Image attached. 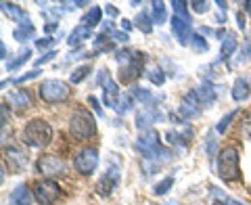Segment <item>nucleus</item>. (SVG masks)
<instances>
[{"mask_svg":"<svg viewBox=\"0 0 251 205\" xmlns=\"http://www.w3.org/2000/svg\"><path fill=\"white\" fill-rule=\"evenodd\" d=\"M52 140V128L44 120H31L23 130V143L31 149H42Z\"/></svg>","mask_w":251,"mask_h":205,"instance_id":"1","label":"nucleus"},{"mask_svg":"<svg viewBox=\"0 0 251 205\" xmlns=\"http://www.w3.org/2000/svg\"><path fill=\"white\" fill-rule=\"evenodd\" d=\"M218 174L226 182H234V180L241 178L239 151L234 147H226L218 153Z\"/></svg>","mask_w":251,"mask_h":205,"instance_id":"2","label":"nucleus"},{"mask_svg":"<svg viewBox=\"0 0 251 205\" xmlns=\"http://www.w3.org/2000/svg\"><path fill=\"white\" fill-rule=\"evenodd\" d=\"M126 65H122L120 69V80L124 84H130L132 80L143 74V63H145V54H140L136 51H120L117 52V61H124Z\"/></svg>","mask_w":251,"mask_h":205,"instance_id":"3","label":"nucleus"},{"mask_svg":"<svg viewBox=\"0 0 251 205\" xmlns=\"http://www.w3.org/2000/svg\"><path fill=\"white\" fill-rule=\"evenodd\" d=\"M69 132L75 140H88L97 132V122L86 109H77L72 115V122H69Z\"/></svg>","mask_w":251,"mask_h":205,"instance_id":"4","label":"nucleus"},{"mask_svg":"<svg viewBox=\"0 0 251 205\" xmlns=\"http://www.w3.org/2000/svg\"><path fill=\"white\" fill-rule=\"evenodd\" d=\"M38 94H40V99L46 102H63L69 99L72 90L61 80H44L40 84V88H38Z\"/></svg>","mask_w":251,"mask_h":205,"instance_id":"5","label":"nucleus"},{"mask_svg":"<svg viewBox=\"0 0 251 205\" xmlns=\"http://www.w3.org/2000/svg\"><path fill=\"white\" fill-rule=\"evenodd\" d=\"M97 165H99V151L94 147H84L74 157V168L82 176H90L97 170Z\"/></svg>","mask_w":251,"mask_h":205,"instance_id":"6","label":"nucleus"},{"mask_svg":"<svg viewBox=\"0 0 251 205\" xmlns=\"http://www.w3.org/2000/svg\"><path fill=\"white\" fill-rule=\"evenodd\" d=\"M59 193H61V188L54 180H38L34 184V197L40 205H52L57 201Z\"/></svg>","mask_w":251,"mask_h":205,"instance_id":"7","label":"nucleus"},{"mask_svg":"<svg viewBox=\"0 0 251 205\" xmlns=\"http://www.w3.org/2000/svg\"><path fill=\"white\" fill-rule=\"evenodd\" d=\"M38 172L42 176H49V178H57V176H65L67 172V165L65 161L57 155H44L38 159Z\"/></svg>","mask_w":251,"mask_h":205,"instance_id":"8","label":"nucleus"},{"mask_svg":"<svg viewBox=\"0 0 251 205\" xmlns=\"http://www.w3.org/2000/svg\"><path fill=\"white\" fill-rule=\"evenodd\" d=\"M136 149H138L140 153H143L145 159H149V157H153V155L161 149L159 134H157L155 130H145V132L138 136V140H136Z\"/></svg>","mask_w":251,"mask_h":205,"instance_id":"9","label":"nucleus"},{"mask_svg":"<svg viewBox=\"0 0 251 205\" xmlns=\"http://www.w3.org/2000/svg\"><path fill=\"white\" fill-rule=\"evenodd\" d=\"M172 31H174V36H176V40L182 44V46H186L188 42L193 40V26L188 21H184V19H180V17H172Z\"/></svg>","mask_w":251,"mask_h":205,"instance_id":"10","label":"nucleus"},{"mask_svg":"<svg viewBox=\"0 0 251 205\" xmlns=\"http://www.w3.org/2000/svg\"><path fill=\"white\" fill-rule=\"evenodd\" d=\"M117 182H120V170H117V165H113V168H107L105 172V176L99 180V184H97V191L99 195H111L113 193V188L117 186Z\"/></svg>","mask_w":251,"mask_h":205,"instance_id":"11","label":"nucleus"},{"mask_svg":"<svg viewBox=\"0 0 251 205\" xmlns=\"http://www.w3.org/2000/svg\"><path fill=\"white\" fill-rule=\"evenodd\" d=\"M180 113H182L184 120H191V117H199L201 115V102L197 99V94H195V90L184 94L182 102H180Z\"/></svg>","mask_w":251,"mask_h":205,"instance_id":"12","label":"nucleus"},{"mask_svg":"<svg viewBox=\"0 0 251 205\" xmlns=\"http://www.w3.org/2000/svg\"><path fill=\"white\" fill-rule=\"evenodd\" d=\"M4 157H6V161H9V168L13 172H23V170L27 168V157L17 147H9V149L4 147Z\"/></svg>","mask_w":251,"mask_h":205,"instance_id":"13","label":"nucleus"},{"mask_svg":"<svg viewBox=\"0 0 251 205\" xmlns=\"http://www.w3.org/2000/svg\"><path fill=\"white\" fill-rule=\"evenodd\" d=\"M34 203V191H29L27 184L15 186V191L9 195V205H31Z\"/></svg>","mask_w":251,"mask_h":205,"instance_id":"14","label":"nucleus"},{"mask_svg":"<svg viewBox=\"0 0 251 205\" xmlns=\"http://www.w3.org/2000/svg\"><path fill=\"white\" fill-rule=\"evenodd\" d=\"M0 6H2V13H4L9 19H13L15 23H19V26H23V23H29L27 15H25V11H23L21 6L13 4V2H2Z\"/></svg>","mask_w":251,"mask_h":205,"instance_id":"15","label":"nucleus"},{"mask_svg":"<svg viewBox=\"0 0 251 205\" xmlns=\"http://www.w3.org/2000/svg\"><path fill=\"white\" fill-rule=\"evenodd\" d=\"M105 84V105L111 107V109H117V105H120V90H117V84L111 80V77H107V80L103 82Z\"/></svg>","mask_w":251,"mask_h":205,"instance_id":"16","label":"nucleus"},{"mask_svg":"<svg viewBox=\"0 0 251 205\" xmlns=\"http://www.w3.org/2000/svg\"><path fill=\"white\" fill-rule=\"evenodd\" d=\"M9 102L15 109H29L31 107V94L27 90H13L9 94Z\"/></svg>","mask_w":251,"mask_h":205,"instance_id":"17","label":"nucleus"},{"mask_svg":"<svg viewBox=\"0 0 251 205\" xmlns=\"http://www.w3.org/2000/svg\"><path fill=\"white\" fill-rule=\"evenodd\" d=\"M249 94H251L249 82L245 80V77H237L234 84H232V99L237 101V102H243V101L249 99Z\"/></svg>","mask_w":251,"mask_h":205,"instance_id":"18","label":"nucleus"},{"mask_svg":"<svg viewBox=\"0 0 251 205\" xmlns=\"http://www.w3.org/2000/svg\"><path fill=\"white\" fill-rule=\"evenodd\" d=\"M157 120H161V113L157 109H143L138 115H136V126L138 128H149L151 124H155Z\"/></svg>","mask_w":251,"mask_h":205,"instance_id":"19","label":"nucleus"},{"mask_svg":"<svg viewBox=\"0 0 251 205\" xmlns=\"http://www.w3.org/2000/svg\"><path fill=\"white\" fill-rule=\"evenodd\" d=\"M90 36H92V29L84 27V26H77V27L72 31V34H69L67 44H69V46H80L84 40H88Z\"/></svg>","mask_w":251,"mask_h":205,"instance_id":"20","label":"nucleus"},{"mask_svg":"<svg viewBox=\"0 0 251 205\" xmlns=\"http://www.w3.org/2000/svg\"><path fill=\"white\" fill-rule=\"evenodd\" d=\"M195 94H197V99L201 105H211V102L216 101V90H214V86L211 84H201L197 90H195Z\"/></svg>","mask_w":251,"mask_h":205,"instance_id":"21","label":"nucleus"},{"mask_svg":"<svg viewBox=\"0 0 251 205\" xmlns=\"http://www.w3.org/2000/svg\"><path fill=\"white\" fill-rule=\"evenodd\" d=\"M166 136L170 138L172 145H186L188 140L193 138V130H191V128H184V132H178V130L174 132V130H170Z\"/></svg>","mask_w":251,"mask_h":205,"instance_id":"22","label":"nucleus"},{"mask_svg":"<svg viewBox=\"0 0 251 205\" xmlns=\"http://www.w3.org/2000/svg\"><path fill=\"white\" fill-rule=\"evenodd\" d=\"M100 15H103V13H100L99 6H92V9H90V11H88V13H86L84 17H82V21H80V23H82L84 27L92 29V27H97L99 23H100Z\"/></svg>","mask_w":251,"mask_h":205,"instance_id":"23","label":"nucleus"},{"mask_svg":"<svg viewBox=\"0 0 251 205\" xmlns=\"http://www.w3.org/2000/svg\"><path fill=\"white\" fill-rule=\"evenodd\" d=\"M34 34H36L34 26H31V23H23V26H19L13 31V38L17 42H25V40H29V38H34Z\"/></svg>","mask_w":251,"mask_h":205,"instance_id":"24","label":"nucleus"},{"mask_svg":"<svg viewBox=\"0 0 251 205\" xmlns=\"http://www.w3.org/2000/svg\"><path fill=\"white\" fill-rule=\"evenodd\" d=\"M172 6H174V15H176V17L184 19V21H188V23H193L191 15H188V4L184 2V0H174V2H172Z\"/></svg>","mask_w":251,"mask_h":205,"instance_id":"25","label":"nucleus"},{"mask_svg":"<svg viewBox=\"0 0 251 205\" xmlns=\"http://www.w3.org/2000/svg\"><path fill=\"white\" fill-rule=\"evenodd\" d=\"M136 27L143 31V34H151V31H153V19H149V15L143 11L136 17Z\"/></svg>","mask_w":251,"mask_h":205,"instance_id":"26","label":"nucleus"},{"mask_svg":"<svg viewBox=\"0 0 251 205\" xmlns=\"http://www.w3.org/2000/svg\"><path fill=\"white\" fill-rule=\"evenodd\" d=\"M151 6H153V23H159L161 26L166 21V4L155 0V2H151Z\"/></svg>","mask_w":251,"mask_h":205,"instance_id":"27","label":"nucleus"},{"mask_svg":"<svg viewBox=\"0 0 251 205\" xmlns=\"http://www.w3.org/2000/svg\"><path fill=\"white\" fill-rule=\"evenodd\" d=\"M90 72H92V67H90V65H82V67L74 69V74L69 76V80H72L74 84H80V82H84V80H86V76H88Z\"/></svg>","mask_w":251,"mask_h":205,"instance_id":"28","label":"nucleus"},{"mask_svg":"<svg viewBox=\"0 0 251 205\" xmlns=\"http://www.w3.org/2000/svg\"><path fill=\"white\" fill-rule=\"evenodd\" d=\"M237 51V40L232 36H228L226 40L222 42V57H230V54Z\"/></svg>","mask_w":251,"mask_h":205,"instance_id":"29","label":"nucleus"},{"mask_svg":"<svg viewBox=\"0 0 251 205\" xmlns=\"http://www.w3.org/2000/svg\"><path fill=\"white\" fill-rule=\"evenodd\" d=\"M132 99H138V101H143L145 105L147 102H151V92L149 90H145V88H138V86H134V88H132Z\"/></svg>","mask_w":251,"mask_h":205,"instance_id":"30","label":"nucleus"},{"mask_svg":"<svg viewBox=\"0 0 251 205\" xmlns=\"http://www.w3.org/2000/svg\"><path fill=\"white\" fill-rule=\"evenodd\" d=\"M172 184H174V178H166V180H161V182L159 184H157L155 186V195H166L168 191H170V188H172Z\"/></svg>","mask_w":251,"mask_h":205,"instance_id":"31","label":"nucleus"},{"mask_svg":"<svg viewBox=\"0 0 251 205\" xmlns=\"http://www.w3.org/2000/svg\"><path fill=\"white\" fill-rule=\"evenodd\" d=\"M234 117H237V111H230L226 117H222V120H220V124H218V128H216V130H218L220 134H224V132H226V128L230 126V122L234 120Z\"/></svg>","mask_w":251,"mask_h":205,"instance_id":"32","label":"nucleus"},{"mask_svg":"<svg viewBox=\"0 0 251 205\" xmlns=\"http://www.w3.org/2000/svg\"><path fill=\"white\" fill-rule=\"evenodd\" d=\"M149 80H151L155 86H161L166 82V76H163L161 69H151V72H149Z\"/></svg>","mask_w":251,"mask_h":205,"instance_id":"33","label":"nucleus"},{"mask_svg":"<svg viewBox=\"0 0 251 205\" xmlns=\"http://www.w3.org/2000/svg\"><path fill=\"white\" fill-rule=\"evenodd\" d=\"M130 107H132V94L130 97H122L120 99V105H117L115 111L117 113H126V111H130Z\"/></svg>","mask_w":251,"mask_h":205,"instance_id":"34","label":"nucleus"},{"mask_svg":"<svg viewBox=\"0 0 251 205\" xmlns=\"http://www.w3.org/2000/svg\"><path fill=\"white\" fill-rule=\"evenodd\" d=\"M29 57H31V51H25L23 54H19V59H17V61H11L6 67H9V69H17V67H19V65H23L25 61H29Z\"/></svg>","mask_w":251,"mask_h":205,"instance_id":"35","label":"nucleus"},{"mask_svg":"<svg viewBox=\"0 0 251 205\" xmlns=\"http://www.w3.org/2000/svg\"><path fill=\"white\" fill-rule=\"evenodd\" d=\"M193 11L195 13H207L209 11V2L207 0H195V2H191Z\"/></svg>","mask_w":251,"mask_h":205,"instance_id":"36","label":"nucleus"},{"mask_svg":"<svg viewBox=\"0 0 251 205\" xmlns=\"http://www.w3.org/2000/svg\"><path fill=\"white\" fill-rule=\"evenodd\" d=\"M191 44H193V49H197V51H207V42L203 40L201 36H197L195 34L193 36V40H191Z\"/></svg>","mask_w":251,"mask_h":205,"instance_id":"37","label":"nucleus"},{"mask_svg":"<svg viewBox=\"0 0 251 205\" xmlns=\"http://www.w3.org/2000/svg\"><path fill=\"white\" fill-rule=\"evenodd\" d=\"M107 34L111 36L115 42H128V40H130V38H128V34H126V31H113V29H109Z\"/></svg>","mask_w":251,"mask_h":205,"instance_id":"38","label":"nucleus"},{"mask_svg":"<svg viewBox=\"0 0 251 205\" xmlns=\"http://www.w3.org/2000/svg\"><path fill=\"white\" fill-rule=\"evenodd\" d=\"M38 76H40V72H38V69H34V72H29V74H25V76H19L15 82L23 84V82H27V80H34V77H38Z\"/></svg>","mask_w":251,"mask_h":205,"instance_id":"39","label":"nucleus"},{"mask_svg":"<svg viewBox=\"0 0 251 205\" xmlns=\"http://www.w3.org/2000/svg\"><path fill=\"white\" fill-rule=\"evenodd\" d=\"M52 38H42V40H36V46H38V49H40V51H44V49H49V46H52Z\"/></svg>","mask_w":251,"mask_h":205,"instance_id":"40","label":"nucleus"},{"mask_svg":"<svg viewBox=\"0 0 251 205\" xmlns=\"http://www.w3.org/2000/svg\"><path fill=\"white\" fill-rule=\"evenodd\" d=\"M243 132L249 134V136H251V111H249V113H245V120H243Z\"/></svg>","mask_w":251,"mask_h":205,"instance_id":"41","label":"nucleus"},{"mask_svg":"<svg viewBox=\"0 0 251 205\" xmlns=\"http://www.w3.org/2000/svg\"><path fill=\"white\" fill-rule=\"evenodd\" d=\"M88 102L92 105V109L97 111V115H103V109L99 107V101H97V97H88Z\"/></svg>","mask_w":251,"mask_h":205,"instance_id":"42","label":"nucleus"},{"mask_svg":"<svg viewBox=\"0 0 251 205\" xmlns=\"http://www.w3.org/2000/svg\"><path fill=\"white\" fill-rule=\"evenodd\" d=\"M211 205H243V203L234 201V199H220V201H214Z\"/></svg>","mask_w":251,"mask_h":205,"instance_id":"43","label":"nucleus"},{"mask_svg":"<svg viewBox=\"0 0 251 205\" xmlns=\"http://www.w3.org/2000/svg\"><path fill=\"white\" fill-rule=\"evenodd\" d=\"M54 54H57V52H54V51H50V52H46V54H44V57H42V59H38V61H36V65H42V63H46V61H50V59L54 57Z\"/></svg>","mask_w":251,"mask_h":205,"instance_id":"44","label":"nucleus"},{"mask_svg":"<svg viewBox=\"0 0 251 205\" xmlns=\"http://www.w3.org/2000/svg\"><path fill=\"white\" fill-rule=\"evenodd\" d=\"M241 54H245V57H247V54H251V38H247V46H245V51H243Z\"/></svg>","mask_w":251,"mask_h":205,"instance_id":"45","label":"nucleus"},{"mask_svg":"<svg viewBox=\"0 0 251 205\" xmlns=\"http://www.w3.org/2000/svg\"><path fill=\"white\" fill-rule=\"evenodd\" d=\"M122 29L126 31V34H128V31L132 29V26H130V21H126V19H124V21H122Z\"/></svg>","mask_w":251,"mask_h":205,"instance_id":"46","label":"nucleus"},{"mask_svg":"<svg viewBox=\"0 0 251 205\" xmlns=\"http://www.w3.org/2000/svg\"><path fill=\"white\" fill-rule=\"evenodd\" d=\"M237 19H239V27L243 29V27H245V17H243V13L237 15Z\"/></svg>","mask_w":251,"mask_h":205,"instance_id":"47","label":"nucleus"},{"mask_svg":"<svg viewBox=\"0 0 251 205\" xmlns=\"http://www.w3.org/2000/svg\"><path fill=\"white\" fill-rule=\"evenodd\" d=\"M6 128V105H2V130Z\"/></svg>","mask_w":251,"mask_h":205,"instance_id":"48","label":"nucleus"},{"mask_svg":"<svg viewBox=\"0 0 251 205\" xmlns=\"http://www.w3.org/2000/svg\"><path fill=\"white\" fill-rule=\"evenodd\" d=\"M107 15H109V17H115V15H117V11L113 9V6H109V4H107Z\"/></svg>","mask_w":251,"mask_h":205,"instance_id":"49","label":"nucleus"},{"mask_svg":"<svg viewBox=\"0 0 251 205\" xmlns=\"http://www.w3.org/2000/svg\"><path fill=\"white\" fill-rule=\"evenodd\" d=\"M0 52H2V59H6V44L0 46Z\"/></svg>","mask_w":251,"mask_h":205,"instance_id":"50","label":"nucleus"}]
</instances>
